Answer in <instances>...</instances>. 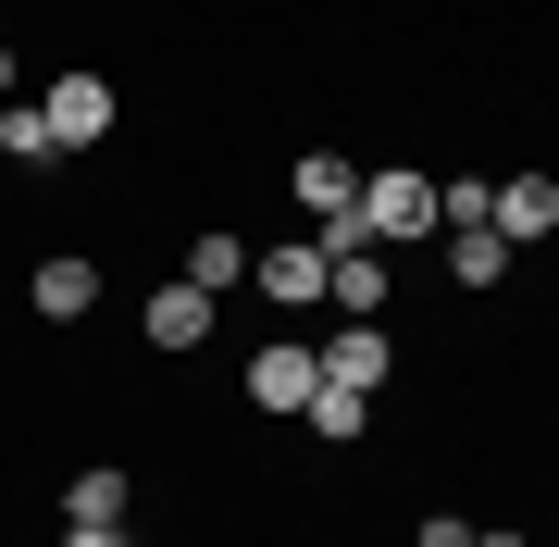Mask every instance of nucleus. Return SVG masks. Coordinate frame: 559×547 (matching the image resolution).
<instances>
[{
  "mask_svg": "<svg viewBox=\"0 0 559 547\" xmlns=\"http://www.w3.org/2000/svg\"><path fill=\"white\" fill-rule=\"evenodd\" d=\"M360 424H373V399H360V385H311V436H360Z\"/></svg>",
  "mask_w": 559,
  "mask_h": 547,
  "instance_id": "14",
  "label": "nucleus"
},
{
  "mask_svg": "<svg viewBox=\"0 0 559 547\" xmlns=\"http://www.w3.org/2000/svg\"><path fill=\"white\" fill-rule=\"evenodd\" d=\"M423 547H473V523H460V510H436V523H423Z\"/></svg>",
  "mask_w": 559,
  "mask_h": 547,
  "instance_id": "17",
  "label": "nucleus"
},
{
  "mask_svg": "<svg viewBox=\"0 0 559 547\" xmlns=\"http://www.w3.org/2000/svg\"><path fill=\"white\" fill-rule=\"evenodd\" d=\"M187 286H212V299L249 286V237H200V249H187Z\"/></svg>",
  "mask_w": 559,
  "mask_h": 547,
  "instance_id": "12",
  "label": "nucleus"
},
{
  "mask_svg": "<svg viewBox=\"0 0 559 547\" xmlns=\"http://www.w3.org/2000/svg\"><path fill=\"white\" fill-rule=\"evenodd\" d=\"M62 547H138L124 523H62Z\"/></svg>",
  "mask_w": 559,
  "mask_h": 547,
  "instance_id": "16",
  "label": "nucleus"
},
{
  "mask_svg": "<svg viewBox=\"0 0 559 547\" xmlns=\"http://www.w3.org/2000/svg\"><path fill=\"white\" fill-rule=\"evenodd\" d=\"M311 385H323V348H311V336H274V348L249 361V399H261V411H311Z\"/></svg>",
  "mask_w": 559,
  "mask_h": 547,
  "instance_id": "4",
  "label": "nucleus"
},
{
  "mask_svg": "<svg viewBox=\"0 0 559 547\" xmlns=\"http://www.w3.org/2000/svg\"><path fill=\"white\" fill-rule=\"evenodd\" d=\"M448 274L460 286H498L510 274V237H498V224H460V237H448Z\"/></svg>",
  "mask_w": 559,
  "mask_h": 547,
  "instance_id": "9",
  "label": "nucleus"
},
{
  "mask_svg": "<svg viewBox=\"0 0 559 547\" xmlns=\"http://www.w3.org/2000/svg\"><path fill=\"white\" fill-rule=\"evenodd\" d=\"M360 237H373V249L436 237V187H423V175H360Z\"/></svg>",
  "mask_w": 559,
  "mask_h": 547,
  "instance_id": "1",
  "label": "nucleus"
},
{
  "mask_svg": "<svg viewBox=\"0 0 559 547\" xmlns=\"http://www.w3.org/2000/svg\"><path fill=\"white\" fill-rule=\"evenodd\" d=\"M385 286H399L385 249H336V286H323V299H336V324H385Z\"/></svg>",
  "mask_w": 559,
  "mask_h": 547,
  "instance_id": "6",
  "label": "nucleus"
},
{
  "mask_svg": "<svg viewBox=\"0 0 559 547\" xmlns=\"http://www.w3.org/2000/svg\"><path fill=\"white\" fill-rule=\"evenodd\" d=\"M38 112H50V150H100V138H112V87H100V75H50Z\"/></svg>",
  "mask_w": 559,
  "mask_h": 547,
  "instance_id": "3",
  "label": "nucleus"
},
{
  "mask_svg": "<svg viewBox=\"0 0 559 547\" xmlns=\"http://www.w3.org/2000/svg\"><path fill=\"white\" fill-rule=\"evenodd\" d=\"M0 150H13V163H50V112L38 100H0Z\"/></svg>",
  "mask_w": 559,
  "mask_h": 547,
  "instance_id": "15",
  "label": "nucleus"
},
{
  "mask_svg": "<svg viewBox=\"0 0 559 547\" xmlns=\"http://www.w3.org/2000/svg\"><path fill=\"white\" fill-rule=\"evenodd\" d=\"M498 237H559V175H498Z\"/></svg>",
  "mask_w": 559,
  "mask_h": 547,
  "instance_id": "8",
  "label": "nucleus"
},
{
  "mask_svg": "<svg viewBox=\"0 0 559 547\" xmlns=\"http://www.w3.org/2000/svg\"><path fill=\"white\" fill-rule=\"evenodd\" d=\"M385 373H399V336H385V324H336V336H323V385H360V399H373Z\"/></svg>",
  "mask_w": 559,
  "mask_h": 547,
  "instance_id": "5",
  "label": "nucleus"
},
{
  "mask_svg": "<svg viewBox=\"0 0 559 547\" xmlns=\"http://www.w3.org/2000/svg\"><path fill=\"white\" fill-rule=\"evenodd\" d=\"M249 286L286 311H323V286H336V262H323V237H286V249H249Z\"/></svg>",
  "mask_w": 559,
  "mask_h": 547,
  "instance_id": "2",
  "label": "nucleus"
},
{
  "mask_svg": "<svg viewBox=\"0 0 559 547\" xmlns=\"http://www.w3.org/2000/svg\"><path fill=\"white\" fill-rule=\"evenodd\" d=\"M138 324H150V348H212V286H187V274H175V286L138 311Z\"/></svg>",
  "mask_w": 559,
  "mask_h": 547,
  "instance_id": "7",
  "label": "nucleus"
},
{
  "mask_svg": "<svg viewBox=\"0 0 559 547\" xmlns=\"http://www.w3.org/2000/svg\"><path fill=\"white\" fill-rule=\"evenodd\" d=\"M0 87H13V38H0Z\"/></svg>",
  "mask_w": 559,
  "mask_h": 547,
  "instance_id": "19",
  "label": "nucleus"
},
{
  "mask_svg": "<svg viewBox=\"0 0 559 547\" xmlns=\"http://www.w3.org/2000/svg\"><path fill=\"white\" fill-rule=\"evenodd\" d=\"M87 299H100V274H87L75 249H62V262H38V311H50V324H75Z\"/></svg>",
  "mask_w": 559,
  "mask_h": 547,
  "instance_id": "10",
  "label": "nucleus"
},
{
  "mask_svg": "<svg viewBox=\"0 0 559 547\" xmlns=\"http://www.w3.org/2000/svg\"><path fill=\"white\" fill-rule=\"evenodd\" d=\"M436 224L460 237V224H498V175H448L436 187Z\"/></svg>",
  "mask_w": 559,
  "mask_h": 547,
  "instance_id": "11",
  "label": "nucleus"
},
{
  "mask_svg": "<svg viewBox=\"0 0 559 547\" xmlns=\"http://www.w3.org/2000/svg\"><path fill=\"white\" fill-rule=\"evenodd\" d=\"M473 547H535V535H510V523H473Z\"/></svg>",
  "mask_w": 559,
  "mask_h": 547,
  "instance_id": "18",
  "label": "nucleus"
},
{
  "mask_svg": "<svg viewBox=\"0 0 559 547\" xmlns=\"http://www.w3.org/2000/svg\"><path fill=\"white\" fill-rule=\"evenodd\" d=\"M62 523H124V473H75L62 486Z\"/></svg>",
  "mask_w": 559,
  "mask_h": 547,
  "instance_id": "13",
  "label": "nucleus"
}]
</instances>
